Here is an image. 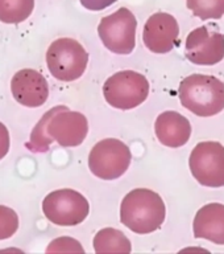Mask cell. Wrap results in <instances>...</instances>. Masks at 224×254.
I'll return each instance as SVG.
<instances>
[{
	"label": "cell",
	"instance_id": "cell-20",
	"mask_svg": "<svg viewBox=\"0 0 224 254\" xmlns=\"http://www.w3.org/2000/svg\"><path fill=\"white\" fill-rule=\"evenodd\" d=\"M46 252H81L82 253L83 249L78 241H75L73 238L62 237L51 242Z\"/></svg>",
	"mask_w": 224,
	"mask_h": 254
},
{
	"label": "cell",
	"instance_id": "cell-6",
	"mask_svg": "<svg viewBox=\"0 0 224 254\" xmlns=\"http://www.w3.org/2000/svg\"><path fill=\"white\" fill-rule=\"evenodd\" d=\"M43 212L50 222L59 226H74L86 220L90 212L87 198L74 190H53L44 198Z\"/></svg>",
	"mask_w": 224,
	"mask_h": 254
},
{
	"label": "cell",
	"instance_id": "cell-3",
	"mask_svg": "<svg viewBox=\"0 0 224 254\" xmlns=\"http://www.w3.org/2000/svg\"><path fill=\"white\" fill-rule=\"evenodd\" d=\"M89 53L74 39L63 37L53 41L46 52V65L54 78L71 82L81 78L86 70Z\"/></svg>",
	"mask_w": 224,
	"mask_h": 254
},
{
	"label": "cell",
	"instance_id": "cell-7",
	"mask_svg": "<svg viewBox=\"0 0 224 254\" xmlns=\"http://www.w3.org/2000/svg\"><path fill=\"white\" fill-rule=\"evenodd\" d=\"M137 21L134 13L120 8L112 15L103 17L98 27V35L103 45L116 55H130L136 45Z\"/></svg>",
	"mask_w": 224,
	"mask_h": 254
},
{
	"label": "cell",
	"instance_id": "cell-14",
	"mask_svg": "<svg viewBox=\"0 0 224 254\" xmlns=\"http://www.w3.org/2000/svg\"><path fill=\"white\" fill-rule=\"evenodd\" d=\"M194 237L224 245V205L213 202L198 210L193 224Z\"/></svg>",
	"mask_w": 224,
	"mask_h": 254
},
{
	"label": "cell",
	"instance_id": "cell-1",
	"mask_svg": "<svg viewBox=\"0 0 224 254\" xmlns=\"http://www.w3.org/2000/svg\"><path fill=\"white\" fill-rule=\"evenodd\" d=\"M165 216V202L161 196L146 188L131 190L120 205L122 224L137 234H149L160 229Z\"/></svg>",
	"mask_w": 224,
	"mask_h": 254
},
{
	"label": "cell",
	"instance_id": "cell-12",
	"mask_svg": "<svg viewBox=\"0 0 224 254\" xmlns=\"http://www.w3.org/2000/svg\"><path fill=\"white\" fill-rule=\"evenodd\" d=\"M11 91L13 98L23 106L39 107L46 102L49 86L40 71L21 69L12 77Z\"/></svg>",
	"mask_w": 224,
	"mask_h": 254
},
{
	"label": "cell",
	"instance_id": "cell-10",
	"mask_svg": "<svg viewBox=\"0 0 224 254\" xmlns=\"http://www.w3.org/2000/svg\"><path fill=\"white\" fill-rule=\"evenodd\" d=\"M89 132V122L82 113L65 107L55 113L47 123V134L62 147L82 144Z\"/></svg>",
	"mask_w": 224,
	"mask_h": 254
},
{
	"label": "cell",
	"instance_id": "cell-18",
	"mask_svg": "<svg viewBox=\"0 0 224 254\" xmlns=\"http://www.w3.org/2000/svg\"><path fill=\"white\" fill-rule=\"evenodd\" d=\"M187 7L202 20L221 19L224 15V0H187Z\"/></svg>",
	"mask_w": 224,
	"mask_h": 254
},
{
	"label": "cell",
	"instance_id": "cell-4",
	"mask_svg": "<svg viewBox=\"0 0 224 254\" xmlns=\"http://www.w3.org/2000/svg\"><path fill=\"white\" fill-rule=\"evenodd\" d=\"M149 82L144 74L134 70L115 73L103 85L107 103L120 110H131L145 102L149 95Z\"/></svg>",
	"mask_w": 224,
	"mask_h": 254
},
{
	"label": "cell",
	"instance_id": "cell-5",
	"mask_svg": "<svg viewBox=\"0 0 224 254\" xmlns=\"http://www.w3.org/2000/svg\"><path fill=\"white\" fill-rule=\"evenodd\" d=\"M132 154L126 143L119 139H103L92 147L89 155V168L102 180H115L130 168Z\"/></svg>",
	"mask_w": 224,
	"mask_h": 254
},
{
	"label": "cell",
	"instance_id": "cell-17",
	"mask_svg": "<svg viewBox=\"0 0 224 254\" xmlns=\"http://www.w3.org/2000/svg\"><path fill=\"white\" fill-rule=\"evenodd\" d=\"M35 0H0V21L5 24L23 23L32 15Z\"/></svg>",
	"mask_w": 224,
	"mask_h": 254
},
{
	"label": "cell",
	"instance_id": "cell-21",
	"mask_svg": "<svg viewBox=\"0 0 224 254\" xmlns=\"http://www.w3.org/2000/svg\"><path fill=\"white\" fill-rule=\"evenodd\" d=\"M116 0H81L83 7L90 11H102L104 8L110 7Z\"/></svg>",
	"mask_w": 224,
	"mask_h": 254
},
{
	"label": "cell",
	"instance_id": "cell-8",
	"mask_svg": "<svg viewBox=\"0 0 224 254\" xmlns=\"http://www.w3.org/2000/svg\"><path fill=\"white\" fill-rule=\"evenodd\" d=\"M191 174L209 188L224 187V146L219 142L198 143L189 159Z\"/></svg>",
	"mask_w": 224,
	"mask_h": 254
},
{
	"label": "cell",
	"instance_id": "cell-2",
	"mask_svg": "<svg viewBox=\"0 0 224 254\" xmlns=\"http://www.w3.org/2000/svg\"><path fill=\"white\" fill-rule=\"evenodd\" d=\"M182 106L198 117H213L224 110V83L214 75L191 74L179 85Z\"/></svg>",
	"mask_w": 224,
	"mask_h": 254
},
{
	"label": "cell",
	"instance_id": "cell-22",
	"mask_svg": "<svg viewBox=\"0 0 224 254\" xmlns=\"http://www.w3.org/2000/svg\"><path fill=\"white\" fill-rule=\"evenodd\" d=\"M9 151V132L8 128L0 122V160L8 154Z\"/></svg>",
	"mask_w": 224,
	"mask_h": 254
},
{
	"label": "cell",
	"instance_id": "cell-15",
	"mask_svg": "<svg viewBox=\"0 0 224 254\" xmlns=\"http://www.w3.org/2000/svg\"><path fill=\"white\" fill-rule=\"evenodd\" d=\"M94 249L96 253H130L132 246L123 232L114 228H104L94 237Z\"/></svg>",
	"mask_w": 224,
	"mask_h": 254
},
{
	"label": "cell",
	"instance_id": "cell-11",
	"mask_svg": "<svg viewBox=\"0 0 224 254\" xmlns=\"http://www.w3.org/2000/svg\"><path fill=\"white\" fill-rule=\"evenodd\" d=\"M179 27L177 20L168 13H156L148 19L142 40L145 47L153 53L164 55L173 51L177 45Z\"/></svg>",
	"mask_w": 224,
	"mask_h": 254
},
{
	"label": "cell",
	"instance_id": "cell-16",
	"mask_svg": "<svg viewBox=\"0 0 224 254\" xmlns=\"http://www.w3.org/2000/svg\"><path fill=\"white\" fill-rule=\"evenodd\" d=\"M66 106L59 105V106H55L53 109H50V110L46 111L43 115V118L40 119L39 123L36 125L33 131H32L31 140L25 144L28 150L32 151V152H36V154L37 152H46L49 150L51 142H54V140L47 134V123H49L50 118L55 113H58L59 110H62Z\"/></svg>",
	"mask_w": 224,
	"mask_h": 254
},
{
	"label": "cell",
	"instance_id": "cell-13",
	"mask_svg": "<svg viewBox=\"0 0 224 254\" xmlns=\"http://www.w3.org/2000/svg\"><path fill=\"white\" fill-rule=\"evenodd\" d=\"M156 136L161 144L170 148L185 146L191 136L189 119L177 111H164L154 122Z\"/></svg>",
	"mask_w": 224,
	"mask_h": 254
},
{
	"label": "cell",
	"instance_id": "cell-9",
	"mask_svg": "<svg viewBox=\"0 0 224 254\" xmlns=\"http://www.w3.org/2000/svg\"><path fill=\"white\" fill-rule=\"evenodd\" d=\"M185 55L195 65H217L224 59V36L207 27L197 28L186 39Z\"/></svg>",
	"mask_w": 224,
	"mask_h": 254
},
{
	"label": "cell",
	"instance_id": "cell-19",
	"mask_svg": "<svg viewBox=\"0 0 224 254\" xmlns=\"http://www.w3.org/2000/svg\"><path fill=\"white\" fill-rule=\"evenodd\" d=\"M19 217L15 210L5 205H0V241L11 238L17 232Z\"/></svg>",
	"mask_w": 224,
	"mask_h": 254
}]
</instances>
